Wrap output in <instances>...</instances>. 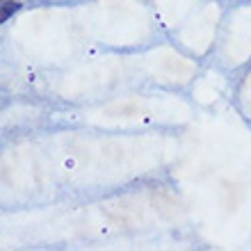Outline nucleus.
<instances>
[{
  "mask_svg": "<svg viewBox=\"0 0 251 251\" xmlns=\"http://www.w3.org/2000/svg\"><path fill=\"white\" fill-rule=\"evenodd\" d=\"M19 9H21V2H16V0H0V23L12 19Z\"/></svg>",
  "mask_w": 251,
  "mask_h": 251,
  "instance_id": "obj_1",
  "label": "nucleus"
}]
</instances>
